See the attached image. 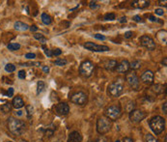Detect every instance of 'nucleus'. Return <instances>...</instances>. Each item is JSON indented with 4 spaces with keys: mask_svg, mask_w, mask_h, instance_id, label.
I'll return each instance as SVG.
<instances>
[{
    "mask_svg": "<svg viewBox=\"0 0 167 142\" xmlns=\"http://www.w3.org/2000/svg\"><path fill=\"white\" fill-rule=\"evenodd\" d=\"M7 127L11 133L14 135H21L25 131V123L21 120L10 117L7 121Z\"/></svg>",
    "mask_w": 167,
    "mask_h": 142,
    "instance_id": "obj_1",
    "label": "nucleus"
},
{
    "mask_svg": "<svg viewBox=\"0 0 167 142\" xmlns=\"http://www.w3.org/2000/svg\"><path fill=\"white\" fill-rule=\"evenodd\" d=\"M149 126L156 134H160L165 128V119L161 116H153L149 122Z\"/></svg>",
    "mask_w": 167,
    "mask_h": 142,
    "instance_id": "obj_2",
    "label": "nucleus"
},
{
    "mask_svg": "<svg viewBox=\"0 0 167 142\" xmlns=\"http://www.w3.org/2000/svg\"><path fill=\"white\" fill-rule=\"evenodd\" d=\"M124 92V81L119 78L108 86V94L112 97H119Z\"/></svg>",
    "mask_w": 167,
    "mask_h": 142,
    "instance_id": "obj_3",
    "label": "nucleus"
},
{
    "mask_svg": "<svg viewBox=\"0 0 167 142\" xmlns=\"http://www.w3.org/2000/svg\"><path fill=\"white\" fill-rule=\"evenodd\" d=\"M122 116V109L119 105H110L105 109V117L110 121H116Z\"/></svg>",
    "mask_w": 167,
    "mask_h": 142,
    "instance_id": "obj_4",
    "label": "nucleus"
},
{
    "mask_svg": "<svg viewBox=\"0 0 167 142\" xmlns=\"http://www.w3.org/2000/svg\"><path fill=\"white\" fill-rule=\"evenodd\" d=\"M111 121L106 117H101L97 122V132L99 134L107 133L111 128Z\"/></svg>",
    "mask_w": 167,
    "mask_h": 142,
    "instance_id": "obj_5",
    "label": "nucleus"
},
{
    "mask_svg": "<svg viewBox=\"0 0 167 142\" xmlns=\"http://www.w3.org/2000/svg\"><path fill=\"white\" fill-rule=\"evenodd\" d=\"M95 66L93 64L91 61L86 60L84 62H82L79 66V73L81 76L85 77H89L92 76L93 72H94Z\"/></svg>",
    "mask_w": 167,
    "mask_h": 142,
    "instance_id": "obj_6",
    "label": "nucleus"
},
{
    "mask_svg": "<svg viewBox=\"0 0 167 142\" xmlns=\"http://www.w3.org/2000/svg\"><path fill=\"white\" fill-rule=\"evenodd\" d=\"M84 47H85L86 49H88L90 51H94V52H104V51H109L110 50V49L107 45H97V44L92 43V42L85 43Z\"/></svg>",
    "mask_w": 167,
    "mask_h": 142,
    "instance_id": "obj_7",
    "label": "nucleus"
},
{
    "mask_svg": "<svg viewBox=\"0 0 167 142\" xmlns=\"http://www.w3.org/2000/svg\"><path fill=\"white\" fill-rule=\"evenodd\" d=\"M71 101L78 105H83L88 101V97L83 92H77L71 97Z\"/></svg>",
    "mask_w": 167,
    "mask_h": 142,
    "instance_id": "obj_8",
    "label": "nucleus"
},
{
    "mask_svg": "<svg viewBox=\"0 0 167 142\" xmlns=\"http://www.w3.org/2000/svg\"><path fill=\"white\" fill-rule=\"evenodd\" d=\"M126 80L129 83V85L134 90L139 89V78L134 73H129L126 76Z\"/></svg>",
    "mask_w": 167,
    "mask_h": 142,
    "instance_id": "obj_9",
    "label": "nucleus"
},
{
    "mask_svg": "<svg viewBox=\"0 0 167 142\" xmlns=\"http://www.w3.org/2000/svg\"><path fill=\"white\" fill-rule=\"evenodd\" d=\"M140 43H141L142 46H144L145 49H147L148 50H153L156 49L155 41L148 35H143L141 38H140Z\"/></svg>",
    "mask_w": 167,
    "mask_h": 142,
    "instance_id": "obj_10",
    "label": "nucleus"
},
{
    "mask_svg": "<svg viewBox=\"0 0 167 142\" xmlns=\"http://www.w3.org/2000/svg\"><path fill=\"white\" fill-rule=\"evenodd\" d=\"M146 117V113L141 110H131L130 112V119L133 123H139L142 120H144Z\"/></svg>",
    "mask_w": 167,
    "mask_h": 142,
    "instance_id": "obj_11",
    "label": "nucleus"
},
{
    "mask_svg": "<svg viewBox=\"0 0 167 142\" xmlns=\"http://www.w3.org/2000/svg\"><path fill=\"white\" fill-rule=\"evenodd\" d=\"M55 111L60 116H64V115H67L70 112V107L66 103H60L56 105Z\"/></svg>",
    "mask_w": 167,
    "mask_h": 142,
    "instance_id": "obj_12",
    "label": "nucleus"
},
{
    "mask_svg": "<svg viewBox=\"0 0 167 142\" xmlns=\"http://www.w3.org/2000/svg\"><path fill=\"white\" fill-rule=\"evenodd\" d=\"M141 80L145 84L151 85L153 83V73L150 70L145 71L142 74H141Z\"/></svg>",
    "mask_w": 167,
    "mask_h": 142,
    "instance_id": "obj_13",
    "label": "nucleus"
},
{
    "mask_svg": "<svg viewBox=\"0 0 167 142\" xmlns=\"http://www.w3.org/2000/svg\"><path fill=\"white\" fill-rule=\"evenodd\" d=\"M130 69V62L128 60H123L121 63L118 64L116 67V71L119 73H128Z\"/></svg>",
    "mask_w": 167,
    "mask_h": 142,
    "instance_id": "obj_14",
    "label": "nucleus"
},
{
    "mask_svg": "<svg viewBox=\"0 0 167 142\" xmlns=\"http://www.w3.org/2000/svg\"><path fill=\"white\" fill-rule=\"evenodd\" d=\"M150 5V1H147V0H135V1L131 2V7L136 9H144L147 8Z\"/></svg>",
    "mask_w": 167,
    "mask_h": 142,
    "instance_id": "obj_15",
    "label": "nucleus"
},
{
    "mask_svg": "<svg viewBox=\"0 0 167 142\" xmlns=\"http://www.w3.org/2000/svg\"><path fill=\"white\" fill-rule=\"evenodd\" d=\"M12 106L17 108V109H18V108H21L22 106H24V101H23L22 98L19 97V96L15 97L14 99H13V101H12Z\"/></svg>",
    "mask_w": 167,
    "mask_h": 142,
    "instance_id": "obj_16",
    "label": "nucleus"
},
{
    "mask_svg": "<svg viewBox=\"0 0 167 142\" xmlns=\"http://www.w3.org/2000/svg\"><path fill=\"white\" fill-rule=\"evenodd\" d=\"M82 141V136L78 132H72L69 135L68 142H81Z\"/></svg>",
    "mask_w": 167,
    "mask_h": 142,
    "instance_id": "obj_17",
    "label": "nucleus"
},
{
    "mask_svg": "<svg viewBox=\"0 0 167 142\" xmlns=\"http://www.w3.org/2000/svg\"><path fill=\"white\" fill-rule=\"evenodd\" d=\"M117 65H118V63H117L116 60H108V61H106V62H105L104 68L107 71H113V70L116 69Z\"/></svg>",
    "mask_w": 167,
    "mask_h": 142,
    "instance_id": "obj_18",
    "label": "nucleus"
},
{
    "mask_svg": "<svg viewBox=\"0 0 167 142\" xmlns=\"http://www.w3.org/2000/svg\"><path fill=\"white\" fill-rule=\"evenodd\" d=\"M15 29L17 30V31H26V30L29 29V26H28V24H26L24 22H17L15 23Z\"/></svg>",
    "mask_w": 167,
    "mask_h": 142,
    "instance_id": "obj_19",
    "label": "nucleus"
},
{
    "mask_svg": "<svg viewBox=\"0 0 167 142\" xmlns=\"http://www.w3.org/2000/svg\"><path fill=\"white\" fill-rule=\"evenodd\" d=\"M157 37L160 41V43L166 44V31L165 30H160L159 32H157Z\"/></svg>",
    "mask_w": 167,
    "mask_h": 142,
    "instance_id": "obj_20",
    "label": "nucleus"
},
{
    "mask_svg": "<svg viewBox=\"0 0 167 142\" xmlns=\"http://www.w3.org/2000/svg\"><path fill=\"white\" fill-rule=\"evenodd\" d=\"M42 22L45 25H49L52 22V19L50 18V16H49L48 14H45V13H43L42 14Z\"/></svg>",
    "mask_w": 167,
    "mask_h": 142,
    "instance_id": "obj_21",
    "label": "nucleus"
},
{
    "mask_svg": "<svg viewBox=\"0 0 167 142\" xmlns=\"http://www.w3.org/2000/svg\"><path fill=\"white\" fill-rule=\"evenodd\" d=\"M7 49L11 51H15L21 49V45L17 44V43H11L7 45Z\"/></svg>",
    "mask_w": 167,
    "mask_h": 142,
    "instance_id": "obj_22",
    "label": "nucleus"
},
{
    "mask_svg": "<svg viewBox=\"0 0 167 142\" xmlns=\"http://www.w3.org/2000/svg\"><path fill=\"white\" fill-rule=\"evenodd\" d=\"M1 110H2L3 113H9V112H11V110H12V104H9V103L4 104L1 106Z\"/></svg>",
    "mask_w": 167,
    "mask_h": 142,
    "instance_id": "obj_23",
    "label": "nucleus"
},
{
    "mask_svg": "<svg viewBox=\"0 0 167 142\" xmlns=\"http://www.w3.org/2000/svg\"><path fill=\"white\" fill-rule=\"evenodd\" d=\"M153 91L155 92L156 94H161L163 92V86L162 85H159V84H156L153 86Z\"/></svg>",
    "mask_w": 167,
    "mask_h": 142,
    "instance_id": "obj_24",
    "label": "nucleus"
},
{
    "mask_svg": "<svg viewBox=\"0 0 167 142\" xmlns=\"http://www.w3.org/2000/svg\"><path fill=\"white\" fill-rule=\"evenodd\" d=\"M34 38L38 41H40V43H42L43 45H45L46 42H48V40H46L45 37H44L42 34H35L34 35Z\"/></svg>",
    "mask_w": 167,
    "mask_h": 142,
    "instance_id": "obj_25",
    "label": "nucleus"
},
{
    "mask_svg": "<svg viewBox=\"0 0 167 142\" xmlns=\"http://www.w3.org/2000/svg\"><path fill=\"white\" fill-rule=\"evenodd\" d=\"M67 63H68V61H67L66 59H63V58H58L54 61V64L56 66H60V67H63V66L67 65Z\"/></svg>",
    "mask_w": 167,
    "mask_h": 142,
    "instance_id": "obj_26",
    "label": "nucleus"
},
{
    "mask_svg": "<svg viewBox=\"0 0 167 142\" xmlns=\"http://www.w3.org/2000/svg\"><path fill=\"white\" fill-rule=\"evenodd\" d=\"M45 82L44 81H38L37 83V95H39L40 93H42L43 90L45 89Z\"/></svg>",
    "mask_w": 167,
    "mask_h": 142,
    "instance_id": "obj_27",
    "label": "nucleus"
},
{
    "mask_svg": "<svg viewBox=\"0 0 167 142\" xmlns=\"http://www.w3.org/2000/svg\"><path fill=\"white\" fill-rule=\"evenodd\" d=\"M130 69L137 70L140 68V66H141V63H140L139 60H135V61H133L132 63H130Z\"/></svg>",
    "mask_w": 167,
    "mask_h": 142,
    "instance_id": "obj_28",
    "label": "nucleus"
},
{
    "mask_svg": "<svg viewBox=\"0 0 167 142\" xmlns=\"http://www.w3.org/2000/svg\"><path fill=\"white\" fill-rule=\"evenodd\" d=\"M5 71L7 72V73H13V72H15L16 71V66L14 64H7L5 66Z\"/></svg>",
    "mask_w": 167,
    "mask_h": 142,
    "instance_id": "obj_29",
    "label": "nucleus"
},
{
    "mask_svg": "<svg viewBox=\"0 0 167 142\" xmlns=\"http://www.w3.org/2000/svg\"><path fill=\"white\" fill-rule=\"evenodd\" d=\"M145 139H146V142H158L157 139L151 133H147L145 136Z\"/></svg>",
    "mask_w": 167,
    "mask_h": 142,
    "instance_id": "obj_30",
    "label": "nucleus"
},
{
    "mask_svg": "<svg viewBox=\"0 0 167 142\" xmlns=\"http://www.w3.org/2000/svg\"><path fill=\"white\" fill-rule=\"evenodd\" d=\"M25 108H26V113H27V117L31 118L32 114H33V111H34V107H33L31 105H26Z\"/></svg>",
    "mask_w": 167,
    "mask_h": 142,
    "instance_id": "obj_31",
    "label": "nucleus"
},
{
    "mask_svg": "<svg viewBox=\"0 0 167 142\" xmlns=\"http://www.w3.org/2000/svg\"><path fill=\"white\" fill-rule=\"evenodd\" d=\"M116 18L115 16V14H113V13H109V14H106V15L104 16V20H114Z\"/></svg>",
    "mask_w": 167,
    "mask_h": 142,
    "instance_id": "obj_32",
    "label": "nucleus"
},
{
    "mask_svg": "<svg viewBox=\"0 0 167 142\" xmlns=\"http://www.w3.org/2000/svg\"><path fill=\"white\" fill-rule=\"evenodd\" d=\"M17 76H18V78H21V79H24L26 77V73L24 70H21L18 72L17 73Z\"/></svg>",
    "mask_w": 167,
    "mask_h": 142,
    "instance_id": "obj_33",
    "label": "nucleus"
},
{
    "mask_svg": "<svg viewBox=\"0 0 167 142\" xmlns=\"http://www.w3.org/2000/svg\"><path fill=\"white\" fill-rule=\"evenodd\" d=\"M25 58H27V59H35L36 58V54L35 53H26L25 54Z\"/></svg>",
    "mask_w": 167,
    "mask_h": 142,
    "instance_id": "obj_34",
    "label": "nucleus"
},
{
    "mask_svg": "<svg viewBox=\"0 0 167 142\" xmlns=\"http://www.w3.org/2000/svg\"><path fill=\"white\" fill-rule=\"evenodd\" d=\"M61 53H62V51H61V49H53L52 50V55L59 56Z\"/></svg>",
    "mask_w": 167,
    "mask_h": 142,
    "instance_id": "obj_35",
    "label": "nucleus"
},
{
    "mask_svg": "<svg viewBox=\"0 0 167 142\" xmlns=\"http://www.w3.org/2000/svg\"><path fill=\"white\" fill-rule=\"evenodd\" d=\"M94 38H96L97 40H101V41H104L105 40V37L103 35H102V34H95Z\"/></svg>",
    "mask_w": 167,
    "mask_h": 142,
    "instance_id": "obj_36",
    "label": "nucleus"
},
{
    "mask_svg": "<svg viewBox=\"0 0 167 142\" xmlns=\"http://www.w3.org/2000/svg\"><path fill=\"white\" fill-rule=\"evenodd\" d=\"M155 13H156V15H158V16H163L164 15V11L163 9H156L155 10Z\"/></svg>",
    "mask_w": 167,
    "mask_h": 142,
    "instance_id": "obj_37",
    "label": "nucleus"
},
{
    "mask_svg": "<svg viewBox=\"0 0 167 142\" xmlns=\"http://www.w3.org/2000/svg\"><path fill=\"white\" fill-rule=\"evenodd\" d=\"M89 6H90V8H91V9H93V10H95V9H98L99 7V5H98V4H97L96 2H91Z\"/></svg>",
    "mask_w": 167,
    "mask_h": 142,
    "instance_id": "obj_38",
    "label": "nucleus"
},
{
    "mask_svg": "<svg viewBox=\"0 0 167 142\" xmlns=\"http://www.w3.org/2000/svg\"><path fill=\"white\" fill-rule=\"evenodd\" d=\"M6 95H7V96L10 98V97H12L13 96V95H14V88H9V89H8V91H7V94H6Z\"/></svg>",
    "mask_w": 167,
    "mask_h": 142,
    "instance_id": "obj_39",
    "label": "nucleus"
},
{
    "mask_svg": "<svg viewBox=\"0 0 167 142\" xmlns=\"http://www.w3.org/2000/svg\"><path fill=\"white\" fill-rule=\"evenodd\" d=\"M45 55L48 56V57H51V56H53L52 55V50H50V49H45Z\"/></svg>",
    "mask_w": 167,
    "mask_h": 142,
    "instance_id": "obj_40",
    "label": "nucleus"
},
{
    "mask_svg": "<svg viewBox=\"0 0 167 142\" xmlns=\"http://www.w3.org/2000/svg\"><path fill=\"white\" fill-rule=\"evenodd\" d=\"M124 36H125V38H126V39H130V38H131V37H132V32H131V31H128V32H126Z\"/></svg>",
    "mask_w": 167,
    "mask_h": 142,
    "instance_id": "obj_41",
    "label": "nucleus"
},
{
    "mask_svg": "<svg viewBox=\"0 0 167 142\" xmlns=\"http://www.w3.org/2000/svg\"><path fill=\"white\" fill-rule=\"evenodd\" d=\"M132 19L134 20V22H140L142 20L141 19V17H139V16H134V17L132 18Z\"/></svg>",
    "mask_w": 167,
    "mask_h": 142,
    "instance_id": "obj_42",
    "label": "nucleus"
},
{
    "mask_svg": "<svg viewBox=\"0 0 167 142\" xmlns=\"http://www.w3.org/2000/svg\"><path fill=\"white\" fill-rule=\"evenodd\" d=\"M29 29H30L31 32H36V31L38 30V27H37L36 25H32V26L29 27Z\"/></svg>",
    "mask_w": 167,
    "mask_h": 142,
    "instance_id": "obj_43",
    "label": "nucleus"
},
{
    "mask_svg": "<svg viewBox=\"0 0 167 142\" xmlns=\"http://www.w3.org/2000/svg\"><path fill=\"white\" fill-rule=\"evenodd\" d=\"M162 110H163V112L165 114H167V104L166 103H164L163 105H162Z\"/></svg>",
    "mask_w": 167,
    "mask_h": 142,
    "instance_id": "obj_44",
    "label": "nucleus"
},
{
    "mask_svg": "<svg viewBox=\"0 0 167 142\" xmlns=\"http://www.w3.org/2000/svg\"><path fill=\"white\" fill-rule=\"evenodd\" d=\"M43 71H44L45 73H49V66H44V67H43Z\"/></svg>",
    "mask_w": 167,
    "mask_h": 142,
    "instance_id": "obj_45",
    "label": "nucleus"
},
{
    "mask_svg": "<svg viewBox=\"0 0 167 142\" xmlns=\"http://www.w3.org/2000/svg\"><path fill=\"white\" fill-rule=\"evenodd\" d=\"M123 142H133V140L130 138V137H125Z\"/></svg>",
    "mask_w": 167,
    "mask_h": 142,
    "instance_id": "obj_46",
    "label": "nucleus"
},
{
    "mask_svg": "<svg viewBox=\"0 0 167 142\" xmlns=\"http://www.w3.org/2000/svg\"><path fill=\"white\" fill-rule=\"evenodd\" d=\"M119 22H121V23H124V22H126V17H122L121 18L119 19Z\"/></svg>",
    "mask_w": 167,
    "mask_h": 142,
    "instance_id": "obj_47",
    "label": "nucleus"
},
{
    "mask_svg": "<svg viewBox=\"0 0 167 142\" xmlns=\"http://www.w3.org/2000/svg\"><path fill=\"white\" fill-rule=\"evenodd\" d=\"M150 20L151 22H157V18H156L153 16H150Z\"/></svg>",
    "mask_w": 167,
    "mask_h": 142,
    "instance_id": "obj_48",
    "label": "nucleus"
},
{
    "mask_svg": "<svg viewBox=\"0 0 167 142\" xmlns=\"http://www.w3.org/2000/svg\"><path fill=\"white\" fill-rule=\"evenodd\" d=\"M158 3H159V5H164V6H166L167 1H166V0H164V1H159Z\"/></svg>",
    "mask_w": 167,
    "mask_h": 142,
    "instance_id": "obj_49",
    "label": "nucleus"
},
{
    "mask_svg": "<svg viewBox=\"0 0 167 142\" xmlns=\"http://www.w3.org/2000/svg\"><path fill=\"white\" fill-rule=\"evenodd\" d=\"M166 63H167V59H166V58H164V60L162 61V64H163L164 66H166Z\"/></svg>",
    "mask_w": 167,
    "mask_h": 142,
    "instance_id": "obj_50",
    "label": "nucleus"
},
{
    "mask_svg": "<svg viewBox=\"0 0 167 142\" xmlns=\"http://www.w3.org/2000/svg\"><path fill=\"white\" fill-rule=\"evenodd\" d=\"M17 115H18V116H21V115H22V111L21 110L17 111Z\"/></svg>",
    "mask_w": 167,
    "mask_h": 142,
    "instance_id": "obj_51",
    "label": "nucleus"
},
{
    "mask_svg": "<svg viewBox=\"0 0 167 142\" xmlns=\"http://www.w3.org/2000/svg\"><path fill=\"white\" fill-rule=\"evenodd\" d=\"M21 142H27V141H25V140H21Z\"/></svg>",
    "mask_w": 167,
    "mask_h": 142,
    "instance_id": "obj_52",
    "label": "nucleus"
},
{
    "mask_svg": "<svg viewBox=\"0 0 167 142\" xmlns=\"http://www.w3.org/2000/svg\"><path fill=\"white\" fill-rule=\"evenodd\" d=\"M115 142H121V141H120V140H116Z\"/></svg>",
    "mask_w": 167,
    "mask_h": 142,
    "instance_id": "obj_53",
    "label": "nucleus"
},
{
    "mask_svg": "<svg viewBox=\"0 0 167 142\" xmlns=\"http://www.w3.org/2000/svg\"><path fill=\"white\" fill-rule=\"evenodd\" d=\"M6 142H13V141H11V140H8V141H6Z\"/></svg>",
    "mask_w": 167,
    "mask_h": 142,
    "instance_id": "obj_54",
    "label": "nucleus"
}]
</instances>
